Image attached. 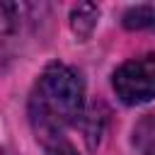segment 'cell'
I'll return each mask as SVG.
<instances>
[{"mask_svg":"<svg viewBox=\"0 0 155 155\" xmlns=\"http://www.w3.org/2000/svg\"><path fill=\"white\" fill-rule=\"evenodd\" d=\"M133 145L138 155H155V114H145L133 126Z\"/></svg>","mask_w":155,"mask_h":155,"instance_id":"5b68a950","label":"cell"},{"mask_svg":"<svg viewBox=\"0 0 155 155\" xmlns=\"http://www.w3.org/2000/svg\"><path fill=\"white\" fill-rule=\"evenodd\" d=\"M85 104V85L82 78L63 65L53 63L41 75L29 99V116L41 136V140L63 136L61 131L70 124H78Z\"/></svg>","mask_w":155,"mask_h":155,"instance_id":"6da1fadb","label":"cell"},{"mask_svg":"<svg viewBox=\"0 0 155 155\" xmlns=\"http://www.w3.org/2000/svg\"><path fill=\"white\" fill-rule=\"evenodd\" d=\"M44 148H46V155H78L75 148H73L63 136L46 138V140H44Z\"/></svg>","mask_w":155,"mask_h":155,"instance_id":"52a82bcc","label":"cell"},{"mask_svg":"<svg viewBox=\"0 0 155 155\" xmlns=\"http://www.w3.org/2000/svg\"><path fill=\"white\" fill-rule=\"evenodd\" d=\"M124 27L126 29H153L155 27V10L150 5H136V7L126 10Z\"/></svg>","mask_w":155,"mask_h":155,"instance_id":"8992f818","label":"cell"},{"mask_svg":"<svg viewBox=\"0 0 155 155\" xmlns=\"http://www.w3.org/2000/svg\"><path fill=\"white\" fill-rule=\"evenodd\" d=\"M19 29V7L12 2H0V56L15 41Z\"/></svg>","mask_w":155,"mask_h":155,"instance_id":"277c9868","label":"cell"},{"mask_svg":"<svg viewBox=\"0 0 155 155\" xmlns=\"http://www.w3.org/2000/svg\"><path fill=\"white\" fill-rule=\"evenodd\" d=\"M97 17H99V7L92 2H80L73 7L70 12V27L78 34V39H87L92 34V29L97 27Z\"/></svg>","mask_w":155,"mask_h":155,"instance_id":"3957f363","label":"cell"},{"mask_svg":"<svg viewBox=\"0 0 155 155\" xmlns=\"http://www.w3.org/2000/svg\"><path fill=\"white\" fill-rule=\"evenodd\" d=\"M114 92L128 107L150 102L155 97V56L126 61L114 73Z\"/></svg>","mask_w":155,"mask_h":155,"instance_id":"7a4b0ae2","label":"cell"}]
</instances>
